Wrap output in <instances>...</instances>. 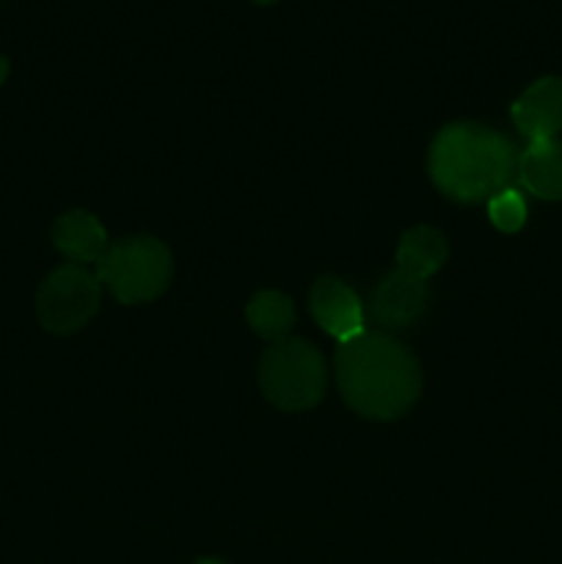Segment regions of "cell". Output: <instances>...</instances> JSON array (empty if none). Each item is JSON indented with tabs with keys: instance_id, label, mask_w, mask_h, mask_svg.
Listing matches in <instances>:
<instances>
[{
	"instance_id": "1",
	"label": "cell",
	"mask_w": 562,
	"mask_h": 564,
	"mask_svg": "<svg viewBox=\"0 0 562 564\" xmlns=\"http://www.w3.org/2000/svg\"><path fill=\"white\" fill-rule=\"evenodd\" d=\"M336 380L347 405L378 422L400 419L422 391V372L411 350L378 330H364L358 339L339 345Z\"/></svg>"
},
{
	"instance_id": "2",
	"label": "cell",
	"mask_w": 562,
	"mask_h": 564,
	"mask_svg": "<svg viewBox=\"0 0 562 564\" xmlns=\"http://www.w3.org/2000/svg\"><path fill=\"white\" fill-rule=\"evenodd\" d=\"M518 174V152L501 132L474 121L444 127L430 147V176L455 202H488Z\"/></svg>"
},
{
	"instance_id": "3",
	"label": "cell",
	"mask_w": 562,
	"mask_h": 564,
	"mask_svg": "<svg viewBox=\"0 0 562 564\" xmlns=\"http://www.w3.org/2000/svg\"><path fill=\"white\" fill-rule=\"evenodd\" d=\"M259 386L281 411H309L325 394L323 356L303 339L273 341L259 364Z\"/></svg>"
},
{
	"instance_id": "4",
	"label": "cell",
	"mask_w": 562,
	"mask_h": 564,
	"mask_svg": "<svg viewBox=\"0 0 562 564\" xmlns=\"http://www.w3.org/2000/svg\"><path fill=\"white\" fill-rule=\"evenodd\" d=\"M171 251L154 237L114 242L97 262V279L121 303H147L163 295L171 281Z\"/></svg>"
},
{
	"instance_id": "5",
	"label": "cell",
	"mask_w": 562,
	"mask_h": 564,
	"mask_svg": "<svg viewBox=\"0 0 562 564\" xmlns=\"http://www.w3.org/2000/svg\"><path fill=\"white\" fill-rule=\"evenodd\" d=\"M99 292V279L83 264H61L39 286V323L50 334H75L97 314Z\"/></svg>"
},
{
	"instance_id": "6",
	"label": "cell",
	"mask_w": 562,
	"mask_h": 564,
	"mask_svg": "<svg viewBox=\"0 0 562 564\" xmlns=\"http://www.w3.org/2000/svg\"><path fill=\"white\" fill-rule=\"evenodd\" d=\"M309 308H312V317L317 319L320 328H325V334L334 336L339 345L358 339L367 330L364 328L361 301L339 279H331V275L320 279L309 295Z\"/></svg>"
},
{
	"instance_id": "7",
	"label": "cell",
	"mask_w": 562,
	"mask_h": 564,
	"mask_svg": "<svg viewBox=\"0 0 562 564\" xmlns=\"http://www.w3.org/2000/svg\"><path fill=\"white\" fill-rule=\"evenodd\" d=\"M372 317L380 328L402 330L417 323L428 308V284L422 279L395 270L375 286Z\"/></svg>"
},
{
	"instance_id": "8",
	"label": "cell",
	"mask_w": 562,
	"mask_h": 564,
	"mask_svg": "<svg viewBox=\"0 0 562 564\" xmlns=\"http://www.w3.org/2000/svg\"><path fill=\"white\" fill-rule=\"evenodd\" d=\"M512 121L529 141H545L562 132V77H540L512 102Z\"/></svg>"
},
{
	"instance_id": "9",
	"label": "cell",
	"mask_w": 562,
	"mask_h": 564,
	"mask_svg": "<svg viewBox=\"0 0 562 564\" xmlns=\"http://www.w3.org/2000/svg\"><path fill=\"white\" fill-rule=\"evenodd\" d=\"M518 180L532 196L543 202H562V141H529L518 154Z\"/></svg>"
},
{
	"instance_id": "10",
	"label": "cell",
	"mask_w": 562,
	"mask_h": 564,
	"mask_svg": "<svg viewBox=\"0 0 562 564\" xmlns=\"http://www.w3.org/2000/svg\"><path fill=\"white\" fill-rule=\"evenodd\" d=\"M53 246L55 251L64 253L72 264L99 262L108 251V235H105L102 224L94 218L91 213H66L55 220L53 226Z\"/></svg>"
},
{
	"instance_id": "11",
	"label": "cell",
	"mask_w": 562,
	"mask_h": 564,
	"mask_svg": "<svg viewBox=\"0 0 562 564\" xmlns=\"http://www.w3.org/2000/svg\"><path fill=\"white\" fill-rule=\"evenodd\" d=\"M446 253H450V248H446L441 231L430 229V226H413L402 235L400 246H397V270L428 281L446 262Z\"/></svg>"
},
{
	"instance_id": "12",
	"label": "cell",
	"mask_w": 562,
	"mask_h": 564,
	"mask_svg": "<svg viewBox=\"0 0 562 564\" xmlns=\"http://www.w3.org/2000/svg\"><path fill=\"white\" fill-rule=\"evenodd\" d=\"M248 325L253 328V334H259L262 339L281 341L290 334L292 323H295V306L287 295L275 290H262L248 301L246 306Z\"/></svg>"
},
{
	"instance_id": "13",
	"label": "cell",
	"mask_w": 562,
	"mask_h": 564,
	"mask_svg": "<svg viewBox=\"0 0 562 564\" xmlns=\"http://www.w3.org/2000/svg\"><path fill=\"white\" fill-rule=\"evenodd\" d=\"M488 218L496 229L512 235V231H518L527 224V202H523L521 193L507 187V191L488 198Z\"/></svg>"
},
{
	"instance_id": "14",
	"label": "cell",
	"mask_w": 562,
	"mask_h": 564,
	"mask_svg": "<svg viewBox=\"0 0 562 564\" xmlns=\"http://www.w3.org/2000/svg\"><path fill=\"white\" fill-rule=\"evenodd\" d=\"M6 77H9V61H6L3 55H0V86H3Z\"/></svg>"
},
{
	"instance_id": "15",
	"label": "cell",
	"mask_w": 562,
	"mask_h": 564,
	"mask_svg": "<svg viewBox=\"0 0 562 564\" xmlns=\"http://www.w3.org/2000/svg\"><path fill=\"white\" fill-rule=\"evenodd\" d=\"M251 3H257V6H270V3H275V0H251Z\"/></svg>"
},
{
	"instance_id": "16",
	"label": "cell",
	"mask_w": 562,
	"mask_h": 564,
	"mask_svg": "<svg viewBox=\"0 0 562 564\" xmlns=\"http://www.w3.org/2000/svg\"><path fill=\"white\" fill-rule=\"evenodd\" d=\"M196 564H224V562H218V560H198Z\"/></svg>"
}]
</instances>
